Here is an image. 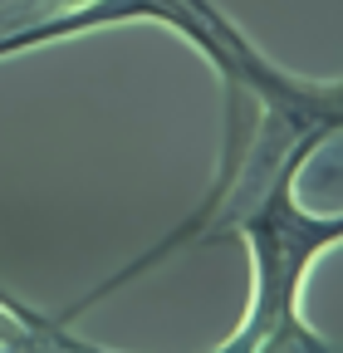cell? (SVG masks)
<instances>
[{
  "label": "cell",
  "instance_id": "6da1fadb",
  "mask_svg": "<svg viewBox=\"0 0 343 353\" xmlns=\"http://www.w3.org/2000/svg\"><path fill=\"white\" fill-rule=\"evenodd\" d=\"M333 132H309L299 138L265 176H236V182L216 196L187 241H240L250 250V309L221 348H309L329 353V343L304 324V280L314 260L343 241V216H314L299 206L294 182L304 162L329 143ZM182 241V245H187Z\"/></svg>",
  "mask_w": 343,
  "mask_h": 353
}]
</instances>
